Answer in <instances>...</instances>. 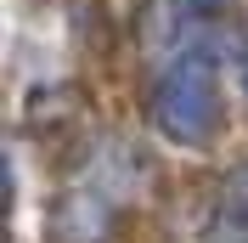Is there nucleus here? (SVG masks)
Segmentation results:
<instances>
[{"instance_id": "nucleus-2", "label": "nucleus", "mask_w": 248, "mask_h": 243, "mask_svg": "<svg viewBox=\"0 0 248 243\" xmlns=\"http://www.w3.org/2000/svg\"><path fill=\"white\" fill-rule=\"evenodd\" d=\"M243 91H248V62H243Z\"/></svg>"}, {"instance_id": "nucleus-3", "label": "nucleus", "mask_w": 248, "mask_h": 243, "mask_svg": "<svg viewBox=\"0 0 248 243\" xmlns=\"http://www.w3.org/2000/svg\"><path fill=\"white\" fill-rule=\"evenodd\" d=\"M198 6H220V0H198Z\"/></svg>"}, {"instance_id": "nucleus-1", "label": "nucleus", "mask_w": 248, "mask_h": 243, "mask_svg": "<svg viewBox=\"0 0 248 243\" xmlns=\"http://www.w3.org/2000/svg\"><path fill=\"white\" fill-rule=\"evenodd\" d=\"M158 124H164V136L175 141H209L220 124V96H215V68L209 62H186L164 79V91H158Z\"/></svg>"}]
</instances>
